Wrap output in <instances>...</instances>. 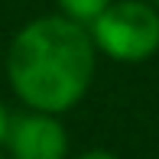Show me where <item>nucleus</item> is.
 <instances>
[{"instance_id": "nucleus-1", "label": "nucleus", "mask_w": 159, "mask_h": 159, "mask_svg": "<svg viewBox=\"0 0 159 159\" xmlns=\"http://www.w3.org/2000/svg\"><path fill=\"white\" fill-rule=\"evenodd\" d=\"M3 71L23 107L62 117L91 91L98 49L88 26L71 23L62 13H46L16 30L7 46Z\"/></svg>"}, {"instance_id": "nucleus-2", "label": "nucleus", "mask_w": 159, "mask_h": 159, "mask_svg": "<svg viewBox=\"0 0 159 159\" xmlns=\"http://www.w3.org/2000/svg\"><path fill=\"white\" fill-rule=\"evenodd\" d=\"M98 55L120 65L149 62L159 52V7L149 0H111L88 26Z\"/></svg>"}, {"instance_id": "nucleus-3", "label": "nucleus", "mask_w": 159, "mask_h": 159, "mask_svg": "<svg viewBox=\"0 0 159 159\" xmlns=\"http://www.w3.org/2000/svg\"><path fill=\"white\" fill-rule=\"evenodd\" d=\"M3 149L7 159H68V130L59 114L23 107L10 114Z\"/></svg>"}, {"instance_id": "nucleus-4", "label": "nucleus", "mask_w": 159, "mask_h": 159, "mask_svg": "<svg viewBox=\"0 0 159 159\" xmlns=\"http://www.w3.org/2000/svg\"><path fill=\"white\" fill-rule=\"evenodd\" d=\"M107 7H111V0H55V13L81 26H91Z\"/></svg>"}, {"instance_id": "nucleus-5", "label": "nucleus", "mask_w": 159, "mask_h": 159, "mask_svg": "<svg viewBox=\"0 0 159 159\" xmlns=\"http://www.w3.org/2000/svg\"><path fill=\"white\" fill-rule=\"evenodd\" d=\"M75 159H120L114 149H104V146H94V149H84V153H78Z\"/></svg>"}, {"instance_id": "nucleus-6", "label": "nucleus", "mask_w": 159, "mask_h": 159, "mask_svg": "<svg viewBox=\"0 0 159 159\" xmlns=\"http://www.w3.org/2000/svg\"><path fill=\"white\" fill-rule=\"evenodd\" d=\"M7 127H10V107L0 98V149H3V140H7Z\"/></svg>"}, {"instance_id": "nucleus-7", "label": "nucleus", "mask_w": 159, "mask_h": 159, "mask_svg": "<svg viewBox=\"0 0 159 159\" xmlns=\"http://www.w3.org/2000/svg\"><path fill=\"white\" fill-rule=\"evenodd\" d=\"M149 3H153V7H159V0H149Z\"/></svg>"}, {"instance_id": "nucleus-8", "label": "nucleus", "mask_w": 159, "mask_h": 159, "mask_svg": "<svg viewBox=\"0 0 159 159\" xmlns=\"http://www.w3.org/2000/svg\"><path fill=\"white\" fill-rule=\"evenodd\" d=\"M0 159H7V156H0Z\"/></svg>"}]
</instances>
